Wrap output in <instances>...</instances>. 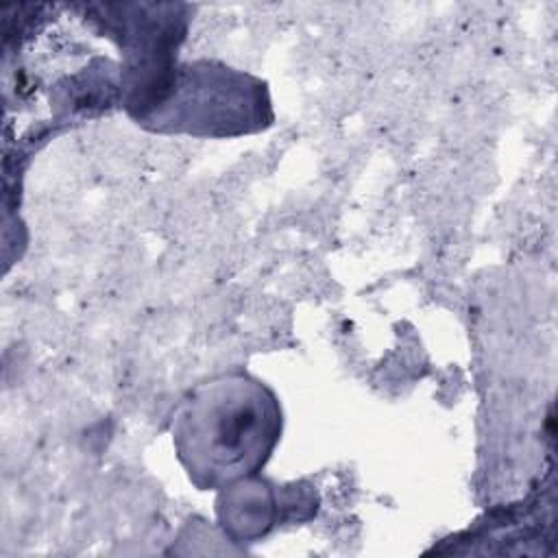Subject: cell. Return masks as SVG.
Masks as SVG:
<instances>
[{
  "instance_id": "cell-1",
  "label": "cell",
  "mask_w": 558,
  "mask_h": 558,
  "mask_svg": "<svg viewBox=\"0 0 558 558\" xmlns=\"http://www.w3.org/2000/svg\"><path fill=\"white\" fill-rule=\"evenodd\" d=\"M209 418V440L201 442L211 453V462L229 473L244 464L266 440V403L257 397L216 403Z\"/></svg>"
}]
</instances>
